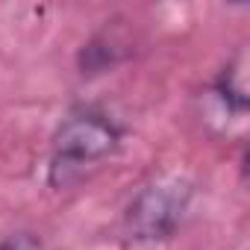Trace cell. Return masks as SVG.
Returning <instances> with one entry per match:
<instances>
[{
    "instance_id": "1",
    "label": "cell",
    "mask_w": 250,
    "mask_h": 250,
    "mask_svg": "<svg viewBox=\"0 0 250 250\" xmlns=\"http://www.w3.org/2000/svg\"><path fill=\"white\" fill-rule=\"evenodd\" d=\"M118 142H121V130L103 112H97V109L71 112L53 136L50 183L68 186L71 171H83L85 165L106 159L109 153H115Z\"/></svg>"
},
{
    "instance_id": "2",
    "label": "cell",
    "mask_w": 250,
    "mask_h": 250,
    "mask_svg": "<svg viewBox=\"0 0 250 250\" xmlns=\"http://www.w3.org/2000/svg\"><path fill=\"white\" fill-rule=\"evenodd\" d=\"M191 188L183 180H162L136 194L127 209V232L136 241L171 238L188 209Z\"/></svg>"
},
{
    "instance_id": "3",
    "label": "cell",
    "mask_w": 250,
    "mask_h": 250,
    "mask_svg": "<svg viewBox=\"0 0 250 250\" xmlns=\"http://www.w3.org/2000/svg\"><path fill=\"white\" fill-rule=\"evenodd\" d=\"M241 62H244V56H238V65L224 68V74H221L218 83H215L221 100H224L227 109H232V112H244V109H247V85H244Z\"/></svg>"
},
{
    "instance_id": "4",
    "label": "cell",
    "mask_w": 250,
    "mask_h": 250,
    "mask_svg": "<svg viewBox=\"0 0 250 250\" xmlns=\"http://www.w3.org/2000/svg\"><path fill=\"white\" fill-rule=\"evenodd\" d=\"M0 250H47L42 238L30 235V232H21V235H9L6 241H0Z\"/></svg>"
}]
</instances>
